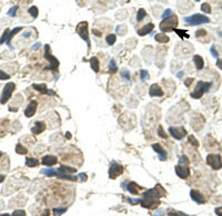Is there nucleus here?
Returning <instances> with one entry per match:
<instances>
[{"instance_id":"15","label":"nucleus","mask_w":222,"mask_h":216,"mask_svg":"<svg viewBox=\"0 0 222 216\" xmlns=\"http://www.w3.org/2000/svg\"><path fill=\"white\" fill-rule=\"evenodd\" d=\"M149 94H150V97H162L164 94V92L158 84H152L149 90Z\"/></svg>"},{"instance_id":"53","label":"nucleus","mask_w":222,"mask_h":216,"mask_svg":"<svg viewBox=\"0 0 222 216\" xmlns=\"http://www.w3.org/2000/svg\"><path fill=\"white\" fill-rule=\"evenodd\" d=\"M22 37H25V38H29V37H30V32H25V33H22Z\"/></svg>"},{"instance_id":"19","label":"nucleus","mask_w":222,"mask_h":216,"mask_svg":"<svg viewBox=\"0 0 222 216\" xmlns=\"http://www.w3.org/2000/svg\"><path fill=\"white\" fill-rule=\"evenodd\" d=\"M32 88L35 89V90H37V91L41 92V93H47V94H50V95H55V94H56L53 91H51V90H48L45 84H41V85H39V84H33Z\"/></svg>"},{"instance_id":"42","label":"nucleus","mask_w":222,"mask_h":216,"mask_svg":"<svg viewBox=\"0 0 222 216\" xmlns=\"http://www.w3.org/2000/svg\"><path fill=\"white\" fill-rule=\"evenodd\" d=\"M10 79V75L8 73H6L5 71H1L0 70V80H8Z\"/></svg>"},{"instance_id":"6","label":"nucleus","mask_w":222,"mask_h":216,"mask_svg":"<svg viewBox=\"0 0 222 216\" xmlns=\"http://www.w3.org/2000/svg\"><path fill=\"white\" fill-rule=\"evenodd\" d=\"M76 30H77V32H78L79 36L87 42L88 48H90V39H89V33H88V23L86 22V21L80 22L78 26H77V29H76Z\"/></svg>"},{"instance_id":"52","label":"nucleus","mask_w":222,"mask_h":216,"mask_svg":"<svg viewBox=\"0 0 222 216\" xmlns=\"http://www.w3.org/2000/svg\"><path fill=\"white\" fill-rule=\"evenodd\" d=\"M217 65L220 68V69L222 70V59H218V61H217Z\"/></svg>"},{"instance_id":"38","label":"nucleus","mask_w":222,"mask_h":216,"mask_svg":"<svg viewBox=\"0 0 222 216\" xmlns=\"http://www.w3.org/2000/svg\"><path fill=\"white\" fill-rule=\"evenodd\" d=\"M17 9H18V7H17V6L11 7V8H10V10L8 11V16H9V17H14V16H16V12H17Z\"/></svg>"},{"instance_id":"36","label":"nucleus","mask_w":222,"mask_h":216,"mask_svg":"<svg viewBox=\"0 0 222 216\" xmlns=\"http://www.w3.org/2000/svg\"><path fill=\"white\" fill-rule=\"evenodd\" d=\"M120 75L123 79H125L127 81H130V73H129V71H127V70H122V71L120 72Z\"/></svg>"},{"instance_id":"48","label":"nucleus","mask_w":222,"mask_h":216,"mask_svg":"<svg viewBox=\"0 0 222 216\" xmlns=\"http://www.w3.org/2000/svg\"><path fill=\"white\" fill-rule=\"evenodd\" d=\"M78 177H80V181H86L87 179V175L84 174V173H80V174L78 175Z\"/></svg>"},{"instance_id":"29","label":"nucleus","mask_w":222,"mask_h":216,"mask_svg":"<svg viewBox=\"0 0 222 216\" xmlns=\"http://www.w3.org/2000/svg\"><path fill=\"white\" fill-rule=\"evenodd\" d=\"M109 71H110L111 73H116L117 71H118V67H117V65H116L115 59H111L110 65H109Z\"/></svg>"},{"instance_id":"23","label":"nucleus","mask_w":222,"mask_h":216,"mask_svg":"<svg viewBox=\"0 0 222 216\" xmlns=\"http://www.w3.org/2000/svg\"><path fill=\"white\" fill-rule=\"evenodd\" d=\"M127 189L129 191L131 194H133V195H136V194H138V185L134 183V182H131V183L128 184V187H127Z\"/></svg>"},{"instance_id":"7","label":"nucleus","mask_w":222,"mask_h":216,"mask_svg":"<svg viewBox=\"0 0 222 216\" xmlns=\"http://www.w3.org/2000/svg\"><path fill=\"white\" fill-rule=\"evenodd\" d=\"M207 163L213 170H220L222 167V160L219 154H209L207 156Z\"/></svg>"},{"instance_id":"8","label":"nucleus","mask_w":222,"mask_h":216,"mask_svg":"<svg viewBox=\"0 0 222 216\" xmlns=\"http://www.w3.org/2000/svg\"><path fill=\"white\" fill-rule=\"evenodd\" d=\"M169 132L171 134L172 138H174L176 140H182V138L187 136V131L183 128H176V126H170L169 128Z\"/></svg>"},{"instance_id":"41","label":"nucleus","mask_w":222,"mask_h":216,"mask_svg":"<svg viewBox=\"0 0 222 216\" xmlns=\"http://www.w3.org/2000/svg\"><path fill=\"white\" fill-rule=\"evenodd\" d=\"M174 31H176L178 34H179V37L180 38H189V36H188V33L185 32V31H183V30H179V29H174Z\"/></svg>"},{"instance_id":"32","label":"nucleus","mask_w":222,"mask_h":216,"mask_svg":"<svg viewBox=\"0 0 222 216\" xmlns=\"http://www.w3.org/2000/svg\"><path fill=\"white\" fill-rule=\"evenodd\" d=\"M8 37H9V29H6L5 32L2 33V36H1V38H0V44H2L5 41L7 42Z\"/></svg>"},{"instance_id":"50","label":"nucleus","mask_w":222,"mask_h":216,"mask_svg":"<svg viewBox=\"0 0 222 216\" xmlns=\"http://www.w3.org/2000/svg\"><path fill=\"white\" fill-rule=\"evenodd\" d=\"M40 46H41V43H40V42H38V43H36L35 46H32V49H33V50H37V49H39V48H40Z\"/></svg>"},{"instance_id":"12","label":"nucleus","mask_w":222,"mask_h":216,"mask_svg":"<svg viewBox=\"0 0 222 216\" xmlns=\"http://www.w3.org/2000/svg\"><path fill=\"white\" fill-rule=\"evenodd\" d=\"M37 106H38L37 101H31L29 104H28L27 109L25 110V115H26L27 118H31V116H33L35 113H36V111H37Z\"/></svg>"},{"instance_id":"57","label":"nucleus","mask_w":222,"mask_h":216,"mask_svg":"<svg viewBox=\"0 0 222 216\" xmlns=\"http://www.w3.org/2000/svg\"><path fill=\"white\" fill-rule=\"evenodd\" d=\"M2 156V152H0V157Z\"/></svg>"},{"instance_id":"30","label":"nucleus","mask_w":222,"mask_h":216,"mask_svg":"<svg viewBox=\"0 0 222 216\" xmlns=\"http://www.w3.org/2000/svg\"><path fill=\"white\" fill-rule=\"evenodd\" d=\"M147 16V12L144 9H139L138 10V14H137V21L140 22L141 20H143V18Z\"/></svg>"},{"instance_id":"37","label":"nucleus","mask_w":222,"mask_h":216,"mask_svg":"<svg viewBox=\"0 0 222 216\" xmlns=\"http://www.w3.org/2000/svg\"><path fill=\"white\" fill-rule=\"evenodd\" d=\"M66 212H67V208H66V207H63V208H55V210H53V214H55V215H62Z\"/></svg>"},{"instance_id":"4","label":"nucleus","mask_w":222,"mask_h":216,"mask_svg":"<svg viewBox=\"0 0 222 216\" xmlns=\"http://www.w3.org/2000/svg\"><path fill=\"white\" fill-rule=\"evenodd\" d=\"M45 58L50 62V67H49V68H46L45 70L58 69V67H59V61H58V59H57L56 57L50 55V47H49V44H46V46H45Z\"/></svg>"},{"instance_id":"10","label":"nucleus","mask_w":222,"mask_h":216,"mask_svg":"<svg viewBox=\"0 0 222 216\" xmlns=\"http://www.w3.org/2000/svg\"><path fill=\"white\" fill-rule=\"evenodd\" d=\"M139 203H141V205L143 207H147V208H154V207H157L160 204L157 198L144 197V196L143 198L139 199Z\"/></svg>"},{"instance_id":"1","label":"nucleus","mask_w":222,"mask_h":216,"mask_svg":"<svg viewBox=\"0 0 222 216\" xmlns=\"http://www.w3.org/2000/svg\"><path fill=\"white\" fill-rule=\"evenodd\" d=\"M177 26H178V18H177L176 14H172L169 18L164 19L160 23V29H161V31H163V32H168V31L174 30Z\"/></svg>"},{"instance_id":"25","label":"nucleus","mask_w":222,"mask_h":216,"mask_svg":"<svg viewBox=\"0 0 222 216\" xmlns=\"http://www.w3.org/2000/svg\"><path fill=\"white\" fill-rule=\"evenodd\" d=\"M154 39H156V41H158L159 43H164V42L169 41V37H168V36H166V34H163V33L156 34Z\"/></svg>"},{"instance_id":"21","label":"nucleus","mask_w":222,"mask_h":216,"mask_svg":"<svg viewBox=\"0 0 222 216\" xmlns=\"http://www.w3.org/2000/svg\"><path fill=\"white\" fill-rule=\"evenodd\" d=\"M90 65H91V68H92V70L94 72H99L100 71V62H99L98 58H96V57H93V58L90 59Z\"/></svg>"},{"instance_id":"39","label":"nucleus","mask_w":222,"mask_h":216,"mask_svg":"<svg viewBox=\"0 0 222 216\" xmlns=\"http://www.w3.org/2000/svg\"><path fill=\"white\" fill-rule=\"evenodd\" d=\"M158 133H159V136H160V138H168V135H166V132L163 131V128H162L161 125H160V126H159V129H158Z\"/></svg>"},{"instance_id":"33","label":"nucleus","mask_w":222,"mask_h":216,"mask_svg":"<svg viewBox=\"0 0 222 216\" xmlns=\"http://www.w3.org/2000/svg\"><path fill=\"white\" fill-rule=\"evenodd\" d=\"M149 79V73L147 70H141L140 71V80L143 82V81H146V80H148Z\"/></svg>"},{"instance_id":"55","label":"nucleus","mask_w":222,"mask_h":216,"mask_svg":"<svg viewBox=\"0 0 222 216\" xmlns=\"http://www.w3.org/2000/svg\"><path fill=\"white\" fill-rule=\"evenodd\" d=\"M182 75H183V72H179V73L177 74V77H178V78H181Z\"/></svg>"},{"instance_id":"59","label":"nucleus","mask_w":222,"mask_h":216,"mask_svg":"<svg viewBox=\"0 0 222 216\" xmlns=\"http://www.w3.org/2000/svg\"><path fill=\"white\" fill-rule=\"evenodd\" d=\"M195 1H200V0H195Z\"/></svg>"},{"instance_id":"49","label":"nucleus","mask_w":222,"mask_h":216,"mask_svg":"<svg viewBox=\"0 0 222 216\" xmlns=\"http://www.w3.org/2000/svg\"><path fill=\"white\" fill-rule=\"evenodd\" d=\"M216 214L219 216H222V206L217 207V208H216Z\"/></svg>"},{"instance_id":"27","label":"nucleus","mask_w":222,"mask_h":216,"mask_svg":"<svg viewBox=\"0 0 222 216\" xmlns=\"http://www.w3.org/2000/svg\"><path fill=\"white\" fill-rule=\"evenodd\" d=\"M58 170L61 171V172H63V173H67V174L77 172V169H74V167H69V166H61L60 169H58Z\"/></svg>"},{"instance_id":"44","label":"nucleus","mask_w":222,"mask_h":216,"mask_svg":"<svg viewBox=\"0 0 222 216\" xmlns=\"http://www.w3.org/2000/svg\"><path fill=\"white\" fill-rule=\"evenodd\" d=\"M25 215H26V213L23 211H14L12 213V216H25Z\"/></svg>"},{"instance_id":"24","label":"nucleus","mask_w":222,"mask_h":216,"mask_svg":"<svg viewBox=\"0 0 222 216\" xmlns=\"http://www.w3.org/2000/svg\"><path fill=\"white\" fill-rule=\"evenodd\" d=\"M38 164H39V161L36 160V159H33V157H28V159H26V165H27L28 167H36Z\"/></svg>"},{"instance_id":"13","label":"nucleus","mask_w":222,"mask_h":216,"mask_svg":"<svg viewBox=\"0 0 222 216\" xmlns=\"http://www.w3.org/2000/svg\"><path fill=\"white\" fill-rule=\"evenodd\" d=\"M190 196H191V198L193 199L194 202L198 203V204H204L205 203V198H204L203 195L200 192H198V191H195V189H191Z\"/></svg>"},{"instance_id":"31","label":"nucleus","mask_w":222,"mask_h":216,"mask_svg":"<svg viewBox=\"0 0 222 216\" xmlns=\"http://www.w3.org/2000/svg\"><path fill=\"white\" fill-rule=\"evenodd\" d=\"M16 152H17L18 154H23V155H25V154L28 153V150L25 146H22L21 144H18V145L16 146Z\"/></svg>"},{"instance_id":"16","label":"nucleus","mask_w":222,"mask_h":216,"mask_svg":"<svg viewBox=\"0 0 222 216\" xmlns=\"http://www.w3.org/2000/svg\"><path fill=\"white\" fill-rule=\"evenodd\" d=\"M57 162H58V159L56 156H53V155H46V156L42 157L41 163L43 165L52 166V165H55V164H57Z\"/></svg>"},{"instance_id":"35","label":"nucleus","mask_w":222,"mask_h":216,"mask_svg":"<svg viewBox=\"0 0 222 216\" xmlns=\"http://www.w3.org/2000/svg\"><path fill=\"white\" fill-rule=\"evenodd\" d=\"M189 163L190 161L188 160V157L187 156H181L180 157V160H179V164H181V165H189Z\"/></svg>"},{"instance_id":"43","label":"nucleus","mask_w":222,"mask_h":216,"mask_svg":"<svg viewBox=\"0 0 222 216\" xmlns=\"http://www.w3.org/2000/svg\"><path fill=\"white\" fill-rule=\"evenodd\" d=\"M189 142L191 143L193 146H195V147L199 146V143H198V141H197V140L194 138V136H192V135H191V136H189Z\"/></svg>"},{"instance_id":"22","label":"nucleus","mask_w":222,"mask_h":216,"mask_svg":"<svg viewBox=\"0 0 222 216\" xmlns=\"http://www.w3.org/2000/svg\"><path fill=\"white\" fill-rule=\"evenodd\" d=\"M20 30H22V27H16V28H14V30L11 31V32L9 33V37H8V40H7V44L11 48V44H10V42H11V39L17 34V33L20 31Z\"/></svg>"},{"instance_id":"28","label":"nucleus","mask_w":222,"mask_h":216,"mask_svg":"<svg viewBox=\"0 0 222 216\" xmlns=\"http://www.w3.org/2000/svg\"><path fill=\"white\" fill-rule=\"evenodd\" d=\"M28 12H29V14L32 17V18H37L38 14H39V11H38V8L37 7H35V6H32V7H30L29 9H28Z\"/></svg>"},{"instance_id":"2","label":"nucleus","mask_w":222,"mask_h":216,"mask_svg":"<svg viewBox=\"0 0 222 216\" xmlns=\"http://www.w3.org/2000/svg\"><path fill=\"white\" fill-rule=\"evenodd\" d=\"M211 88V82H204V81H199L197 87L193 91L191 92V98L193 99H200L203 95L204 92H208Z\"/></svg>"},{"instance_id":"5","label":"nucleus","mask_w":222,"mask_h":216,"mask_svg":"<svg viewBox=\"0 0 222 216\" xmlns=\"http://www.w3.org/2000/svg\"><path fill=\"white\" fill-rule=\"evenodd\" d=\"M14 88H16V85H14V83H12V82H8L6 84L5 88H4V90H2L1 98H0V103H1V104H5V103L8 102V100L11 98V94H12V92H14Z\"/></svg>"},{"instance_id":"26","label":"nucleus","mask_w":222,"mask_h":216,"mask_svg":"<svg viewBox=\"0 0 222 216\" xmlns=\"http://www.w3.org/2000/svg\"><path fill=\"white\" fill-rule=\"evenodd\" d=\"M117 40V36L116 34H113V33H110V34H108L106 38V42L109 44V46H112V44H115V42H116Z\"/></svg>"},{"instance_id":"45","label":"nucleus","mask_w":222,"mask_h":216,"mask_svg":"<svg viewBox=\"0 0 222 216\" xmlns=\"http://www.w3.org/2000/svg\"><path fill=\"white\" fill-rule=\"evenodd\" d=\"M210 51H211V55H212V57H214V58H218V52L216 51V49H214V46H211V48H210Z\"/></svg>"},{"instance_id":"56","label":"nucleus","mask_w":222,"mask_h":216,"mask_svg":"<svg viewBox=\"0 0 222 216\" xmlns=\"http://www.w3.org/2000/svg\"><path fill=\"white\" fill-rule=\"evenodd\" d=\"M66 136H67V138H71V135H70L69 133H68V134H66Z\"/></svg>"},{"instance_id":"9","label":"nucleus","mask_w":222,"mask_h":216,"mask_svg":"<svg viewBox=\"0 0 222 216\" xmlns=\"http://www.w3.org/2000/svg\"><path fill=\"white\" fill-rule=\"evenodd\" d=\"M123 172V167L119 165L116 162H112L110 164V169H109V176L110 179H117L119 175L122 174Z\"/></svg>"},{"instance_id":"14","label":"nucleus","mask_w":222,"mask_h":216,"mask_svg":"<svg viewBox=\"0 0 222 216\" xmlns=\"http://www.w3.org/2000/svg\"><path fill=\"white\" fill-rule=\"evenodd\" d=\"M152 149L158 153V156H159V160H160V161H166V152L163 150V147H162L159 143L153 144Z\"/></svg>"},{"instance_id":"3","label":"nucleus","mask_w":222,"mask_h":216,"mask_svg":"<svg viewBox=\"0 0 222 216\" xmlns=\"http://www.w3.org/2000/svg\"><path fill=\"white\" fill-rule=\"evenodd\" d=\"M185 21L188 24H191V26H200V24H203V23H208L210 20L203 14H195L193 16H190V17H185Z\"/></svg>"},{"instance_id":"47","label":"nucleus","mask_w":222,"mask_h":216,"mask_svg":"<svg viewBox=\"0 0 222 216\" xmlns=\"http://www.w3.org/2000/svg\"><path fill=\"white\" fill-rule=\"evenodd\" d=\"M200 34H205V36H207V31H205V30H199V31L195 32V36L198 38L200 37Z\"/></svg>"},{"instance_id":"17","label":"nucleus","mask_w":222,"mask_h":216,"mask_svg":"<svg viewBox=\"0 0 222 216\" xmlns=\"http://www.w3.org/2000/svg\"><path fill=\"white\" fill-rule=\"evenodd\" d=\"M45 129H46V124H45V122H40V121H38V122H36V123H35V126L31 129V132H32L33 134H40L41 132H43V131H45Z\"/></svg>"},{"instance_id":"11","label":"nucleus","mask_w":222,"mask_h":216,"mask_svg":"<svg viewBox=\"0 0 222 216\" xmlns=\"http://www.w3.org/2000/svg\"><path fill=\"white\" fill-rule=\"evenodd\" d=\"M174 170H176L177 175H178L179 177H181V179H187V177H189L190 169L188 167V165H181V164H179V165H177L176 167H174Z\"/></svg>"},{"instance_id":"34","label":"nucleus","mask_w":222,"mask_h":216,"mask_svg":"<svg viewBox=\"0 0 222 216\" xmlns=\"http://www.w3.org/2000/svg\"><path fill=\"white\" fill-rule=\"evenodd\" d=\"M201 9H202V11L205 12V14H210V12H211V7H210V5L207 4V2H204V4L201 5Z\"/></svg>"},{"instance_id":"40","label":"nucleus","mask_w":222,"mask_h":216,"mask_svg":"<svg viewBox=\"0 0 222 216\" xmlns=\"http://www.w3.org/2000/svg\"><path fill=\"white\" fill-rule=\"evenodd\" d=\"M170 16H172V10L171 9H166V10H164V12L162 14V19L164 20V19L169 18Z\"/></svg>"},{"instance_id":"18","label":"nucleus","mask_w":222,"mask_h":216,"mask_svg":"<svg viewBox=\"0 0 222 216\" xmlns=\"http://www.w3.org/2000/svg\"><path fill=\"white\" fill-rule=\"evenodd\" d=\"M153 28H154L153 23H148V24L143 26V27L141 28V29H139V30H138V34H139V36H146L147 33H150L151 31H152Z\"/></svg>"},{"instance_id":"58","label":"nucleus","mask_w":222,"mask_h":216,"mask_svg":"<svg viewBox=\"0 0 222 216\" xmlns=\"http://www.w3.org/2000/svg\"><path fill=\"white\" fill-rule=\"evenodd\" d=\"M219 33H220V34H222V31H221V32H219Z\"/></svg>"},{"instance_id":"54","label":"nucleus","mask_w":222,"mask_h":216,"mask_svg":"<svg viewBox=\"0 0 222 216\" xmlns=\"http://www.w3.org/2000/svg\"><path fill=\"white\" fill-rule=\"evenodd\" d=\"M5 181V175H0V183Z\"/></svg>"},{"instance_id":"51","label":"nucleus","mask_w":222,"mask_h":216,"mask_svg":"<svg viewBox=\"0 0 222 216\" xmlns=\"http://www.w3.org/2000/svg\"><path fill=\"white\" fill-rule=\"evenodd\" d=\"M192 81H193V79H187V81L185 82V84L187 85V87H189L190 83H192Z\"/></svg>"},{"instance_id":"20","label":"nucleus","mask_w":222,"mask_h":216,"mask_svg":"<svg viewBox=\"0 0 222 216\" xmlns=\"http://www.w3.org/2000/svg\"><path fill=\"white\" fill-rule=\"evenodd\" d=\"M193 61H194V65L197 67L198 70H202L204 67V62H203V58L200 57L199 55H195L193 57Z\"/></svg>"},{"instance_id":"46","label":"nucleus","mask_w":222,"mask_h":216,"mask_svg":"<svg viewBox=\"0 0 222 216\" xmlns=\"http://www.w3.org/2000/svg\"><path fill=\"white\" fill-rule=\"evenodd\" d=\"M92 33H93V34H96L97 37H101V36H102V32H101V31H99V30H97V29H93V30H92Z\"/></svg>"}]
</instances>
